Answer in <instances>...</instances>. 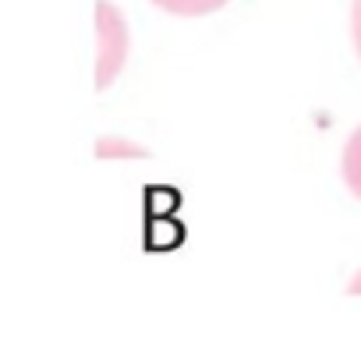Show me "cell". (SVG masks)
<instances>
[{
  "label": "cell",
  "mask_w": 361,
  "mask_h": 347,
  "mask_svg": "<svg viewBox=\"0 0 361 347\" xmlns=\"http://www.w3.org/2000/svg\"><path fill=\"white\" fill-rule=\"evenodd\" d=\"M128 22L114 0H96V89L106 92L128 64Z\"/></svg>",
  "instance_id": "cell-1"
},
{
  "label": "cell",
  "mask_w": 361,
  "mask_h": 347,
  "mask_svg": "<svg viewBox=\"0 0 361 347\" xmlns=\"http://www.w3.org/2000/svg\"><path fill=\"white\" fill-rule=\"evenodd\" d=\"M340 170H343V181H347L350 195L361 199V124L350 131V138H347V145H343Z\"/></svg>",
  "instance_id": "cell-2"
},
{
  "label": "cell",
  "mask_w": 361,
  "mask_h": 347,
  "mask_svg": "<svg viewBox=\"0 0 361 347\" xmlns=\"http://www.w3.org/2000/svg\"><path fill=\"white\" fill-rule=\"evenodd\" d=\"M96 159H149V149L124 135H103L96 142Z\"/></svg>",
  "instance_id": "cell-3"
},
{
  "label": "cell",
  "mask_w": 361,
  "mask_h": 347,
  "mask_svg": "<svg viewBox=\"0 0 361 347\" xmlns=\"http://www.w3.org/2000/svg\"><path fill=\"white\" fill-rule=\"evenodd\" d=\"M152 4L173 18H206V15L227 8L231 0H152Z\"/></svg>",
  "instance_id": "cell-4"
},
{
  "label": "cell",
  "mask_w": 361,
  "mask_h": 347,
  "mask_svg": "<svg viewBox=\"0 0 361 347\" xmlns=\"http://www.w3.org/2000/svg\"><path fill=\"white\" fill-rule=\"evenodd\" d=\"M350 39H354V54L361 61V0H350Z\"/></svg>",
  "instance_id": "cell-5"
},
{
  "label": "cell",
  "mask_w": 361,
  "mask_h": 347,
  "mask_svg": "<svg viewBox=\"0 0 361 347\" xmlns=\"http://www.w3.org/2000/svg\"><path fill=\"white\" fill-rule=\"evenodd\" d=\"M350 291H354V294H361V273H357V276L350 280Z\"/></svg>",
  "instance_id": "cell-6"
}]
</instances>
